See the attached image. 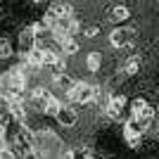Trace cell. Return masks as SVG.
<instances>
[{
  "mask_svg": "<svg viewBox=\"0 0 159 159\" xmlns=\"http://www.w3.org/2000/svg\"><path fill=\"white\" fill-rule=\"evenodd\" d=\"M95 95H98V83H88L83 79H76L74 88L66 93V100L71 107H88L95 102Z\"/></svg>",
  "mask_w": 159,
  "mask_h": 159,
  "instance_id": "1",
  "label": "cell"
},
{
  "mask_svg": "<svg viewBox=\"0 0 159 159\" xmlns=\"http://www.w3.org/2000/svg\"><path fill=\"white\" fill-rule=\"evenodd\" d=\"M128 102L131 100L126 98L124 93H114L112 98H109V102H107L105 107V119L109 121H124V116H126V109H128Z\"/></svg>",
  "mask_w": 159,
  "mask_h": 159,
  "instance_id": "2",
  "label": "cell"
},
{
  "mask_svg": "<svg viewBox=\"0 0 159 159\" xmlns=\"http://www.w3.org/2000/svg\"><path fill=\"white\" fill-rule=\"evenodd\" d=\"M133 38H135V29L133 26H114L109 31V45L114 50H126L133 48Z\"/></svg>",
  "mask_w": 159,
  "mask_h": 159,
  "instance_id": "3",
  "label": "cell"
},
{
  "mask_svg": "<svg viewBox=\"0 0 159 159\" xmlns=\"http://www.w3.org/2000/svg\"><path fill=\"white\" fill-rule=\"evenodd\" d=\"M55 121H57V126H60V128L71 131V128L79 126V109H76V107H71L69 102H64V105H62V109L57 112V116H55Z\"/></svg>",
  "mask_w": 159,
  "mask_h": 159,
  "instance_id": "4",
  "label": "cell"
},
{
  "mask_svg": "<svg viewBox=\"0 0 159 159\" xmlns=\"http://www.w3.org/2000/svg\"><path fill=\"white\" fill-rule=\"evenodd\" d=\"M33 48H36V36H33V31L29 26H21L19 33H17V52H19V57H26Z\"/></svg>",
  "mask_w": 159,
  "mask_h": 159,
  "instance_id": "5",
  "label": "cell"
},
{
  "mask_svg": "<svg viewBox=\"0 0 159 159\" xmlns=\"http://www.w3.org/2000/svg\"><path fill=\"white\" fill-rule=\"evenodd\" d=\"M74 83H76V79L71 76V71L69 74H55V76H50V90H55V93H69L74 88Z\"/></svg>",
  "mask_w": 159,
  "mask_h": 159,
  "instance_id": "6",
  "label": "cell"
},
{
  "mask_svg": "<svg viewBox=\"0 0 159 159\" xmlns=\"http://www.w3.org/2000/svg\"><path fill=\"white\" fill-rule=\"evenodd\" d=\"M102 64H105V52L102 50H90L83 57V69L88 74H100L102 71Z\"/></svg>",
  "mask_w": 159,
  "mask_h": 159,
  "instance_id": "7",
  "label": "cell"
},
{
  "mask_svg": "<svg viewBox=\"0 0 159 159\" xmlns=\"http://www.w3.org/2000/svg\"><path fill=\"white\" fill-rule=\"evenodd\" d=\"M126 19H131V7L124 2H116L107 10V21L109 24H124Z\"/></svg>",
  "mask_w": 159,
  "mask_h": 159,
  "instance_id": "8",
  "label": "cell"
},
{
  "mask_svg": "<svg viewBox=\"0 0 159 159\" xmlns=\"http://www.w3.org/2000/svg\"><path fill=\"white\" fill-rule=\"evenodd\" d=\"M55 48L60 50V55H62V57H76V55H79V50H81L79 40H76V38H71V36H66V38L57 40V43H55Z\"/></svg>",
  "mask_w": 159,
  "mask_h": 159,
  "instance_id": "9",
  "label": "cell"
},
{
  "mask_svg": "<svg viewBox=\"0 0 159 159\" xmlns=\"http://www.w3.org/2000/svg\"><path fill=\"white\" fill-rule=\"evenodd\" d=\"M48 10H50L57 19H71V17H76V10H74L71 2H50Z\"/></svg>",
  "mask_w": 159,
  "mask_h": 159,
  "instance_id": "10",
  "label": "cell"
},
{
  "mask_svg": "<svg viewBox=\"0 0 159 159\" xmlns=\"http://www.w3.org/2000/svg\"><path fill=\"white\" fill-rule=\"evenodd\" d=\"M17 55V48L12 45V40L7 36H0V62H7Z\"/></svg>",
  "mask_w": 159,
  "mask_h": 159,
  "instance_id": "11",
  "label": "cell"
},
{
  "mask_svg": "<svg viewBox=\"0 0 159 159\" xmlns=\"http://www.w3.org/2000/svg\"><path fill=\"white\" fill-rule=\"evenodd\" d=\"M81 33H83L86 38H95V36H100V26H98V24H83Z\"/></svg>",
  "mask_w": 159,
  "mask_h": 159,
  "instance_id": "12",
  "label": "cell"
},
{
  "mask_svg": "<svg viewBox=\"0 0 159 159\" xmlns=\"http://www.w3.org/2000/svg\"><path fill=\"white\" fill-rule=\"evenodd\" d=\"M57 159H79V152H76L74 147H62L60 154H57Z\"/></svg>",
  "mask_w": 159,
  "mask_h": 159,
  "instance_id": "13",
  "label": "cell"
},
{
  "mask_svg": "<svg viewBox=\"0 0 159 159\" xmlns=\"http://www.w3.org/2000/svg\"><path fill=\"white\" fill-rule=\"evenodd\" d=\"M21 159H45V154L40 152V150H36V147H33V150H29V152L24 154Z\"/></svg>",
  "mask_w": 159,
  "mask_h": 159,
  "instance_id": "14",
  "label": "cell"
},
{
  "mask_svg": "<svg viewBox=\"0 0 159 159\" xmlns=\"http://www.w3.org/2000/svg\"><path fill=\"white\" fill-rule=\"evenodd\" d=\"M0 159H17V154H14L10 147H2V150H0Z\"/></svg>",
  "mask_w": 159,
  "mask_h": 159,
  "instance_id": "15",
  "label": "cell"
},
{
  "mask_svg": "<svg viewBox=\"0 0 159 159\" xmlns=\"http://www.w3.org/2000/svg\"><path fill=\"white\" fill-rule=\"evenodd\" d=\"M79 159H98V154H95L93 150H88V147H86V150L81 152V157H79Z\"/></svg>",
  "mask_w": 159,
  "mask_h": 159,
  "instance_id": "16",
  "label": "cell"
}]
</instances>
